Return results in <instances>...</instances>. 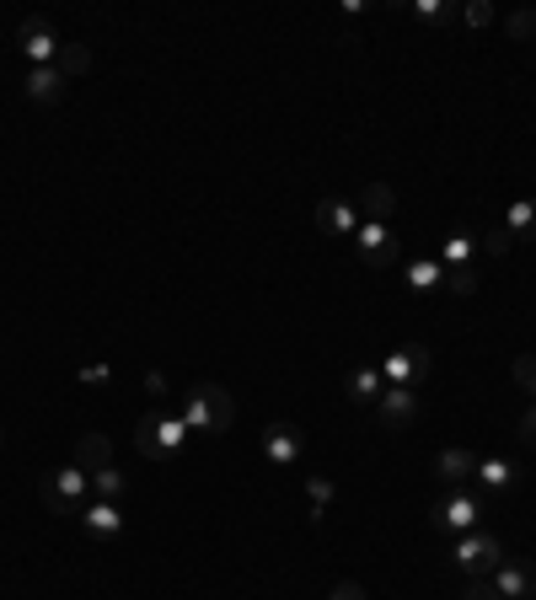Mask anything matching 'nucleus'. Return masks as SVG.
I'll return each instance as SVG.
<instances>
[{"mask_svg": "<svg viewBox=\"0 0 536 600\" xmlns=\"http://www.w3.org/2000/svg\"><path fill=\"white\" fill-rule=\"evenodd\" d=\"M183 440H188V424H183V413H139V424H134V445H139V456L145 462H156V467H167V462H178L183 456Z\"/></svg>", "mask_w": 536, "mask_h": 600, "instance_id": "f257e3e1", "label": "nucleus"}, {"mask_svg": "<svg viewBox=\"0 0 536 600\" xmlns=\"http://www.w3.org/2000/svg\"><path fill=\"white\" fill-rule=\"evenodd\" d=\"M231 418H236V402H231L226 387H215V381H199V387L183 397V424H188V434H194V429H199V434H226Z\"/></svg>", "mask_w": 536, "mask_h": 600, "instance_id": "f03ea898", "label": "nucleus"}, {"mask_svg": "<svg viewBox=\"0 0 536 600\" xmlns=\"http://www.w3.org/2000/svg\"><path fill=\"white\" fill-rule=\"evenodd\" d=\"M429 526L446 536V541L477 531V526H483V499H477L472 488H451V493H440V499H435V510H429Z\"/></svg>", "mask_w": 536, "mask_h": 600, "instance_id": "7ed1b4c3", "label": "nucleus"}, {"mask_svg": "<svg viewBox=\"0 0 536 600\" xmlns=\"http://www.w3.org/2000/svg\"><path fill=\"white\" fill-rule=\"evenodd\" d=\"M38 499H44L54 515H75V521H81V510L92 504V477L70 462V467L49 472V477L38 482Z\"/></svg>", "mask_w": 536, "mask_h": 600, "instance_id": "20e7f679", "label": "nucleus"}, {"mask_svg": "<svg viewBox=\"0 0 536 600\" xmlns=\"http://www.w3.org/2000/svg\"><path fill=\"white\" fill-rule=\"evenodd\" d=\"M451 563H456L467 579H488V574L504 563V541L477 526V531H467V536H456V541H451Z\"/></svg>", "mask_w": 536, "mask_h": 600, "instance_id": "39448f33", "label": "nucleus"}, {"mask_svg": "<svg viewBox=\"0 0 536 600\" xmlns=\"http://www.w3.org/2000/svg\"><path fill=\"white\" fill-rule=\"evenodd\" d=\"M354 253H360V264L365 268H392L402 258V242L398 231H392V220H360V231H354Z\"/></svg>", "mask_w": 536, "mask_h": 600, "instance_id": "423d86ee", "label": "nucleus"}, {"mask_svg": "<svg viewBox=\"0 0 536 600\" xmlns=\"http://www.w3.org/2000/svg\"><path fill=\"white\" fill-rule=\"evenodd\" d=\"M376 370H381V381H387V387H418V381L435 370V354H429L424 343H398V348H392Z\"/></svg>", "mask_w": 536, "mask_h": 600, "instance_id": "0eeeda50", "label": "nucleus"}, {"mask_svg": "<svg viewBox=\"0 0 536 600\" xmlns=\"http://www.w3.org/2000/svg\"><path fill=\"white\" fill-rule=\"evenodd\" d=\"M16 49H22V60H27V70L33 65H60V33L44 22V16H27L22 27H16Z\"/></svg>", "mask_w": 536, "mask_h": 600, "instance_id": "6e6552de", "label": "nucleus"}, {"mask_svg": "<svg viewBox=\"0 0 536 600\" xmlns=\"http://www.w3.org/2000/svg\"><path fill=\"white\" fill-rule=\"evenodd\" d=\"M488 590L499 600H536V568L532 563H499L494 574H488Z\"/></svg>", "mask_w": 536, "mask_h": 600, "instance_id": "1a4fd4ad", "label": "nucleus"}, {"mask_svg": "<svg viewBox=\"0 0 536 600\" xmlns=\"http://www.w3.org/2000/svg\"><path fill=\"white\" fill-rule=\"evenodd\" d=\"M477 488L483 493H494V499H510L515 488H521V467L510 462V456H477Z\"/></svg>", "mask_w": 536, "mask_h": 600, "instance_id": "9d476101", "label": "nucleus"}, {"mask_svg": "<svg viewBox=\"0 0 536 600\" xmlns=\"http://www.w3.org/2000/svg\"><path fill=\"white\" fill-rule=\"evenodd\" d=\"M264 456L273 467H295L301 456H306V434L295 429V424H268L264 429Z\"/></svg>", "mask_w": 536, "mask_h": 600, "instance_id": "9b49d317", "label": "nucleus"}, {"mask_svg": "<svg viewBox=\"0 0 536 600\" xmlns=\"http://www.w3.org/2000/svg\"><path fill=\"white\" fill-rule=\"evenodd\" d=\"M418 387H387L381 392V402H376V418L387 424V429H407L413 418H418Z\"/></svg>", "mask_w": 536, "mask_h": 600, "instance_id": "f8f14e48", "label": "nucleus"}, {"mask_svg": "<svg viewBox=\"0 0 536 600\" xmlns=\"http://www.w3.org/2000/svg\"><path fill=\"white\" fill-rule=\"evenodd\" d=\"M81 531L92 536V541H119V536H124V510L108 504V499H92V504L81 510Z\"/></svg>", "mask_w": 536, "mask_h": 600, "instance_id": "ddd939ff", "label": "nucleus"}, {"mask_svg": "<svg viewBox=\"0 0 536 600\" xmlns=\"http://www.w3.org/2000/svg\"><path fill=\"white\" fill-rule=\"evenodd\" d=\"M65 75L54 65H33L27 75H22V91H27V102H38V108H54L60 97H65Z\"/></svg>", "mask_w": 536, "mask_h": 600, "instance_id": "4468645a", "label": "nucleus"}, {"mask_svg": "<svg viewBox=\"0 0 536 600\" xmlns=\"http://www.w3.org/2000/svg\"><path fill=\"white\" fill-rule=\"evenodd\" d=\"M312 220H317V231H328V236H354V231H360V209L343 199H322Z\"/></svg>", "mask_w": 536, "mask_h": 600, "instance_id": "2eb2a0df", "label": "nucleus"}, {"mask_svg": "<svg viewBox=\"0 0 536 600\" xmlns=\"http://www.w3.org/2000/svg\"><path fill=\"white\" fill-rule=\"evenodd\" d=\"M477 258H483L477 231H451V236H446V247H440V264H446V268H472Z\"/></svg>", "mask_w": 536, "mask_h": 600, "instance_id": "dca6fc26", "label": "nucleus"}, {"mask_svg": "<svg viewBox=\"0 0 536 600\" xmlns=\"http://www.w3.org/2000/svg\"><path fill=\"white\" fill-rule=\"evenodd\" d=\"M75 467L86 472H102V467H113V440L108 434H81V445H75Z\"/></svg>", "mask_w": 536, "mask_h": 600, "instance_id": "f3484780", "label": "nucleus"}, {"mask_svg": "<svg viewBox=\"0 0 536 600\" xmlns=\"http://www.w3.org/2000/svg\"><path fill=\"white\" fill-rule=\"evenodd\" d=\"M360 215H365V220H387V215H398V194H392L387 183H365V188H360Z\"/></svg>", "mask_w": 536, "mask_h": 600, "instance_id": "a211bd4d", "label": "nucleus"}, {"mask_svg": "<svg viewBox=\"0 0 536 600\" xmlns=\"http://www.w3.org/2000/svg\"><path fill=\"white\" fill-rule=\"evenodd\" d=\"M402 279H407V290L429 295V290H440V284H446V264H440V258H413Z\"/></svg>", "mask_w": 536, "mask_h": 600, "instance_id": "6ab92c4d", "label": "nucleus"}, {"mask_svg": "<svg viewBox=\"0 0 536 600\" xmlns=\"http://www.w3.org/2000/svg\"><path fill=\"white\" fill-rule=\"evenodd\" d=\"M504 231L515 242H536V199H515L504 209Z\"/></svg>", "mask_w": 536, "mask_h": 600, "instance_id": "aec40b11", "label": "nucleus"}, {"mask_svg": "<svg viewBox=\"0 0 536 600\" xmlns=\"http://www.w3.org/2000/svg\"><path fill=\"white\" fill-rule=\"evenodd\" d=\"M472 472H477V456H472V451H440V456H435V477H446V482H456V488L467 482Z\"/></svg>", "mask_w": 536, "mask_h": 600, "instance_id": "412c9836", "label": "nucleus"}, {"mask_svg": "<svg viewBox=\"0 0 536 600\" xmlns=\"http://www.w3.org/2000/svg\"><path fill=\"white\" fill-rule=\"evenodd\" d=\"M381 392H387V381H381L376 365H360V370L349 376V397L354 402H381Z\"/></svg>", "mask_w": 536, "mask_h": 600, "instance_id": "4be33fe9", "label": "nucleus"}, {"mask_svg": "<svg viewBox=\"0 0 536 600\" xmlns=\"http://www.w3.org/2000/svg\"><path fill=\"white\" fill-rule=\"evenodd\" d=\"M92 493L108 499V504H119V499L130 493V482H124V472L119 467H102V472H92Z\"/></svg>", "mask_w": 536, "mask_h": 600, "instance_id": "5701e85b", "label": "nucleus"}, {"mask_svg": "<svg viewBox=\"0 0 536 600\" xmlns=\"http://www.w3.org/2000/svg\"><path fill=\"white\" fill-rule=\"evenodd\" d=\"M413 16H418V22H429V27H446V22H456L462 11H456L451 0H413Z\"/></svg>", "mask_w": 536, "mask_h": 600, "instance_id": "b1692460", "label": "nucleus"}, {"mask_svg": "<svg viewBox=\"0 0 536 600\" xmlns=\"http://www.w3.org/2000/svg\"><path fill=\"white\" fill-rule=\"evenodd\" d=\"M477 242H483V253H488V258H504V253L515 247V236L504 231V220H499V225H483V231H477Z\"/></svg>", "mask_w": 536, "mask_h": 600, "instance_id": "393cba45", "label": "nucleus"}, {"mask_svg": "<svg viewBox=\"0 0 536 600\" xmlns=\"http://www.w3.org/2000/svg\"><path fill=\"white\" fill-rule=\"evenodd\" d=\"M306 499H312V521H322L328 504H333V482L328 477H306Z\"/></svg>", "mask_w": 536, "mask_h": 600, "instance_id": "a878e982", "label": "nucleus"}, {"mask_svg": "<svg viewBox=\"0 0 536 600\" xmlns=\"http://www.w3.org/2000/svg\"><path fill=\"white\" fill-rule=\"evenodd\" d=\"M504 33H510V38L536 44V11H526V5H521V11H510V16H504Z\"/></svg>", "mask_w": 536, "mask_h": 600, "instance_id": "bb28decb", "label": "nucleus"}, {"mask_svg": "<svg viewBox=\"0 0 536 600\" xmlns=\"http://www.w3.org/2000/svg\"><path fill=\"white\" fill-rule=\"evenodd\" d=\"M510 376H515V387L526 392V402L536 397V354H521L515 365H510Z\"/></svg>", "mask_w": 536, "mask_h": 600, "instance_id": "cd10ccee", "label": "nucleus"}, {"mask_svg": "<svg viewBox=\"0 0 536 600\" xmlns=\"http://www.w3.org/2000/svg\"><path fill=\"white\" fill-rule=\"evenodd\" d=\"M86 65H92V54H86V49H75V44H65V49H60V65H54V70L70 81V75H81Z\"/></svg>", "mask_w": 536, "mask_h": 600, "instance_id": "c85d7f7f", "label": "nucleus"}, {"mask_svg": "<svg viewBox=\"0 0 536 600\" xmlns=\"http://www.w3.org/2000/svg\"><path fill=\"white\" fill-rule=\"evenodd\" d=\"M446 290H456V295H477V273H472V268H446Z\"/></svg>", "mask_w": 536, "mask_h": 600, "instance_id": "c756f323", "label": "nucleus"}, {"mask_svg": "<svg viewBox=\"0 0 536 600\" xmlns=\"http://www.w3.org/2000/svg\"><path fill=\"white\" fill-rule=\"evenodd\" d=\"M462 16H467V27H488L494 22V5L488 0H472V5H462Z\"/></svg>", "mask_w": 536, "mask_h": 600, "instance_id": "7c9ffc66", "label": "nucleus"}, {"mask_svg": "<svg viewBox=\"0 0 536 600\" xmlns=\"http://www.w3.org/2000/svg\"><path fill=\"white\" fill-rule=\"evenodd\" d=\"M81 381L86 387H102V381H113V365H81Z\"/></svg>", "mask_w": 536, "mask_h": 600, "instance_id": "2f4dec72", "label": "nucleus"}, {"mask_svg": "<svg viewBox=\"0 0 536 600\" xmlns=\"http://www.w3.org/2000/svg\"><path fill=\"white\" fill-rule=\"evenodd\" d=\"M462 600H499V596L488 590V579H467V585H462Z\"/></svg>", "mask_w": 536, "mask_h": 600, "instance_id": "473e14b6", "label": "nucleus"}, {"mask_svg": "<svg viewBox=\"0 0 536 600\" xmlns=\"http://www.w3.org/2000/svg\"><path fill=\"white\" fill-rule=\"evenodd\" d=\"M521 434H526V440L536 445V397L526 402V413H521Z\"/></svg>", "mask_w": 536, "mask_h": 600, "instance_id": "72a5a7b5", "label": "nucleus"}, {"mask_svg": "<svg viewBox=\"0 0 536 600\" xmlns=\"http://www.w3.org/2000/svg\"><path fill=\"white\" fill-rule=\"evenodd\" d=\"M328 600H365V590H360L354 579H343V585H333V596Z\"/></svg>", "mask_w": 536, "mask_h": 600, "instance_id": "f704fd0d", "label": "nucleus"}, {"mask_svg": "<svg viewBox=\"0 0 536 600\" xmlns=\"http://www.w3.org/2000/svg\"><path fill=\"white\" fill-rule=\"evenodd\" d=\"M145 392H150V397H167L172 387H167V376H161V370H150V376H145Z\"/></svg>", "mask_w": 536, "mask_h": 600, "instance_id": "c9c22d12", "label": "nucleus"}, {"mask_svg": "<svg viewBox=\"0 0 536 600\" xmlns=\"http://www.w3.org/2000/svg\"><path fill=\"white\" fill-rule=\"evenodd\" d=\"M532 54H536V44H532Z\"/></svg>", "mask_w": 536, "mask_h": 600, "instance_id": "e433bc0d", "label": "nucleus"}]
</instances>
